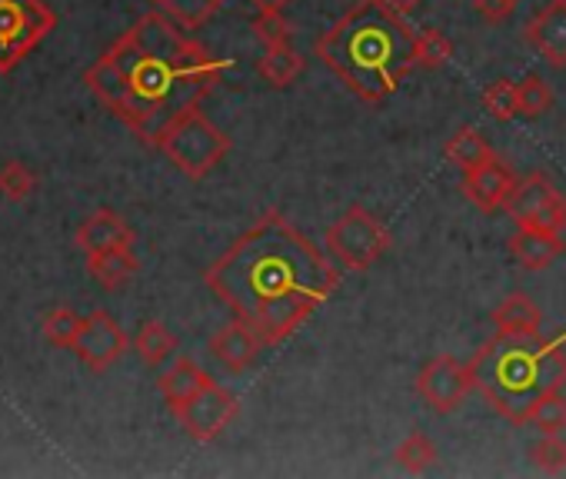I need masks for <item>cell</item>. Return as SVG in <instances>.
I'll return each instance as SVG.
<instances>
[{"label":"cell","mask_w":566,"mask_h":479,"mask_svg":"<svg viewBox=\"0 0 566 479\" xmlns=\"http://www.w3.org/2000/svg\"><path fill=\"white\" fill-rule=\"evenodd\" d=\"M227 67L230 61H217L164 11H150L87 67L84 84L144 143L157 147L177 117L200 107Z\"/></svg>","instance_id":"2"},{"label":"cell","mask_w":566,"mask_h":479,"mask_svg":"<svg viewBox=\"0 0 566 479\" xmlns=\"http://www.w3.org/2000/svg\"><path fill=\"white\" fill-rule=\"evenodd\" d=\"M130 347H134V343L127 340V333L120 330V323H117L111 313L94 310V313L84 320V327H81V337H77V343H74V353H77L94 373H104V370H111Z\"/></svg>","instance_id":"11"},{"label":"cell","mask_w":566,"mask_h":479,"mask_svg":"<svg viewBox=\"0 0 566 479\" xmlns=\"http://www.w3.org/2000/svg\"><path fill=\"white\" fill-rule=\"evenodd\" d=\"M450 61V41L440 31H417V67L440 71Z\"/></svg>","instance_id":"30"},{"label":"cell","mask_w":566,"mask_h":479,"mask_svg":"<svg viewBox=\"0 0 566 479\" xmlns=\"http://www.w3.org/2000/svg\"><path fill=\"white\" fill-rule=\"evenodd\" d=\"M256 74L270 87H291L304 74V57L294 44H276L266 47L263 57L256 61Z\"/></svg>","instance_id":"20"},{"label":"cell","mask_w":566,"mask_h":479,"mask_svg":"<svg viewBox=\"0 0 566 479\" xmlns=\"http://www.w3.org/2000/svg\"><path fill=\"white\" fill-rule=\"evenodd\" d=\"M503 213L516 226H543V230H566V196L556 190V183L546 173H526L516 180L510 200L503 203Z\"/></svg>","instance_id":"8"},{"label":"cell","mask_w":566,"mask_h":479,"mask_svg":"<svg viewBox=\"0 0 566 479\" xmlns=\"http://www.w3.org/2000/svg\"><path fill=\"white\" fill-rule=\"evenodd\" d=\"M237 409H240L237 396H233L227 386H220V383L213 380V383L203 386L190 403H184L174 416L180 419V426H184V433H187L190 439L210 443V439H217V436L233 423Z\"/></svg>","instance_id":"10"},{"label":"cell","mask_w":566,"mask_h":479,"mask_svg":"<svg viewBox=\"0 0 566 479\" xmlns=\"http://www.w3.org/2000/svg\"><path fill=\"white\" fill-rule=\"evenodd\" d=\"M490 320H493L496 333H503V337H539L543 313H539V307L526 294H510L490 313Z\"/></svg>","instance_id":"18"},{"label":"cell","mask_w":566,"mask_h":479,"mask_svg":"<svg viewBox=\"0 0 566 479\" xmlns=\"http://www.w3.org/2000/svg\"><path fill=\"white\" fill-rule=\"evenodd\" d=\"M207 290L266 347L294 337L340 287V270L280 213H263L203 274Z\"/></svg>","instance_id":"1"},{"label":"cell","mask_w":566,"mask_h":479,"mask_svg":"<svg viewBox=\"0 0 566 479\" xmlns=\"http://www.w3.org/2000/svg\"><path fill=\"white\" fill-rule=\"evenodd\" d=\"M77 247L84 254H101V251H114V247H130L134 244V230L127 226V220L114 210H94L74 233Z\"/></svg>","instance_id":"15"},{"label":"cell","mask_w":566,"mask_h":479,"mask_svg":"<svg viewBox=\"0 0 566 479\" xmlns=\"http://www.w3.org/2000/svg\"><path fill=\"white\" fill-rule=\"evenodd\" d=\"M530 426H536L543 436H556V433L563 436V433H566V396H563V390L546 393V396L533 406Z\"/></svg>","instance_id":"24"},{"label":"cell","mask_w":566,"mask_h":479,"mask_svg":"<svg viewBox=\"0 0 566 479\" xmlns=\"http://www.w3.org/2000/svg\"><path fill=\"white\" fill-rule=\"evenodd\" d=\"M263 347H266L263 337H260L253 327H247L243 320H237V317H233V323L220 327V330L210 337V353H213V360H220L230 373L250 370V366L256 363V356H260Z\"/></svg>","instance_id":"14"},{"label":"cell","mask_w":566,"mask_h":479,"mask_svg":"<svg viewBox=\"0 0 566 479\" xmlns=\"http://www.w3.org/2000/svg\"><path fill=\"white\" fill-rule=\"evenodd\" d=\"M34 187H38V173L28 163L8 160L4 167H0V196H4V200L21 203V200H28L34 193Z\"/></svg>","instance_id":"27"},{"label":"cell","mask_w":566,"mask_h":479,"mask_svg":"<svg viewBox=\"0 0 566 479\" xmlns=\"http://www.w3.org/2000/svg\"><path fill=\"white\" fill-rule=\"evenodd\" d=\"M470 390H473L470 363H460V360L450 356V353H437L433 360H427L423 370H420V376H417V393H420V400H423L433 413H440V416L453 413V409L467 400Z\"/></svg>","instance_id":"9"},{"label":"cell","mask_w":566,"mask_h":479,"mask_svg":"<svg viewBox=\"0 0 566 479\" xmlns=\"http://www.w3.org/2000/svg\"><path fill=\"white\" fill-rule=\"evenodd\" d=\"M134 350H137V356H140L147 366H160L164 360L174 356L177 337H174L160 320H147V323L137 330V337H134Z\"/></svg>","instance_id":"23"},{"label":"cell","mask_w":566,"mask_h":479,"mask_svg":"<svg viewBox=\"0 0 566 479\" xmlns=\"http://www.w3.org/2000/svg\"><path fill=\"white\" fill-rule=\"evenodd\" d=\"M324 244H327V254L337 260V267L364 274L390 251L394 236H390L387 223L377 213L354 203L344 216H337L327 226Z\"/></svg>","instance_id":"6"},{"label":"cell","mask_w":566,"mask_h":479,"mask_svg":"<svg viewBox=\"0 0 566 479\" xmlns=\"http://www.w3.org/2000/svg\"><path fill=\"white\" fill-rule=\"evenodd\" d=\"M387 4L397 11V14H403V18H410V14H417L420 11V4L423 0H387Z\"/></svg>","instance_id":"35"},{"label":"cell","mask_w":566,"mask_h":479,"mask_svg":"<svg viewBox=\"0 0 566 479\" xmlns=\"http://www.w3.org/2000/svg\"><path fill=\"white\" fill-rule=\"evenodd\" d=\"M443 157H447L450 167H457L460 173H467V170H473V167L493 160L496 153H493V147L486 143V137H483L476 127H460V130L447 140Z\"/></svg>","instance_id":"21"},{"label":"cell","mask_w":566,"mask_h":479,"mask_svg":"<svg viewBox=\"0 0 566 479\" xmlns=\"http://www.w3.org/2000/svg\"><path fill=\"white\" fill-rule=\"evenodd\" d=\"M526 44L556 71L566 67V0L549 4L526 24Z\"/></svg>","instance_id":"13"},{"label":"cell","mask_w":566,"mask_h":479,"mask_svg":"<svg viewBox=\"0 0 566 479\" xmlns=\"http://www.w3.org/2000/svg\"><path fill=\"white\" fill-rule=\"evenodd\" d=\"M253 34H256V41L263 47H276V44H291L294 28L287 24V18H283V14H256Z\"/></svg>","instance_id":"32"},{"label":"cell","mask_w":566,"mask_h":479,"mask_svg":"<svg viewBox=\"0 0 566 479\" xmlns=\"http://www.w3.org/2000/svg\"><path fill=\"white\" fill-rule=\"evenodd\" d=\"M510 254L523 270H546L563 254V233L543 226H516L510 236Z\"/></svg>","instance_id":"16"},{"label":"cell","mask_w":566,"mask_h":479,"mask_svg":"<svg viewBox=\"0 0 566 479\" xmlns=\"http://www.w3.org/2000/svg\"><path fill=\"white\" fill-rule=\"evenodd\" d=\"M530 459L543 472H563L566 469V439L559 433L556 436H543L539 443L530 446Z\"/></svg>","instance_id":"31"},{"label":"cell","mask_w":566,"mask_h":479,"mask_svg":"<svg viewBox=\"0 0 566 479\" xmlns=\"http://www.w3.org/2000/svg\"><path fill=\"white\" fill-rule=\"evenodd\" d=\"M397 466L407 469V472H427L433 462H437V446L430 436L423 433H410L400 446H397Z\"/></svg>","instance_id":"25"},{"label":"cell","mask_w":566,"mask_h":479,"mask_svg":"<svg viewBox=\"0 0 566 479\" xmlns=\"http://www.w3.org/2000/svg\"><path fill=\"white\" fill-rule=\"evenodd\" d=\"M157 150H164V157H167L184 177L203 180V177L227 157L230 137H227L217 124H210L200 110H187L184 117H177V120L164 130Z\"/></svg>","instance_id":"5"},{"label":"cell","mask_w":566,"mask_h":479,"mask_svg":"<svg viewBox=\"0 0 566 479\" xmlns=\"http://www.w3.org/2000/svg\"><path fill=\"white\" fill-rule=\"evenodd\" d=\"M54 28L44 0H0V74H11Z\"/></svg>","instance_id":"7"},{"label":"cell","mask_w":566,"mask_h":479,"mask_svg":"<svg viewBox=\"0 0 566 479\" xmlns=\"http://www.w3.org/2000/svg\"><path fill=\"white\" fill-rule=\"evenodd\" d=\"M513 187H516V177H513V170L500 157H493V160L467 170L463 173V183H460V190L467 193V200L476 203L483 213L503 210V203L510 200Z\"/></svg>","instance_id":"12"},{"label":"cell","mask_w":566,"mask_h":479,"mask_svg":"<svg viewBox=\"0 0 566 479\" xmlns=\"http://www.w3.org/2000/svg\"><path fill=\"white\" fill-rule=\"evenodd\" d=\"M314 54L354 97L384 104L417 67V31L387 0H357L314 41Z\"/></svg>","instance_id":"3"},{"label":"cell","mask_w":566,"mask_h":479,"mask_svg":"<svg viewBox=\"0 0 566 479\" xmlns=\"http://www.w3.org/2000/svg\"><path fill=\"white\" fill-rule=\"evenodd\" d=\"M87 270H91V277L104 290H120L124 284L134 280V274L140 270V264H137V257H134L130 247H114V251L87 254Z\"/></svg>","instance_id":"19"},{"label":"cell","mask_w":566,"mask_h":479,"mask_svg":"<svg viewBox=\"0 0 566 479\" xmlns=\"http://www.w3.org/2000/svg\"><path fill=\"white\" fill-rule=\"evenodd\" d=\"M81 327H84V320L74 310L57 307V310H51L44 317V340L54 343V347H71L74 350V343L81 337Z\"/></svg>","instance_id":"28"},{"label":"cell","mask_w":566,"mask_h":479,"mask_svg":"<svg viewBox=\"0 0 566 479\" xmlns=\"http://www.w3.org/2000/svg\"><path fill=\"white\" fill-rule=\"evenodd\" d=\"M150 4H157V11L177 21L184 31H200L227 0H150Z\"/></svg>","instance_id":"22"},{"label":"cell","mask_w":566,"mask_h":479,"mask_svg":"<svg viewBox=\"0 0 566 479\" xmlns=\"http://www.w3.org/2000/svg\"><path fill=\"white\" fill-rule=\"evenodd\" d=\"M473 390L513 426H530L533 406L566 386V333L503 337L496 333L470 360Z\"/></svg>","instance_id":"4"},{"label":"cell","mask_w":566,"mask_h":479,"mask_svg":"<svg viewBox=\"0 0 566 479\" xmlns=\"http://www.w3.org/2000/svg\"><path fill=\"white\" fill-rule=\"evenodd\" d=\"M250 4H253L260 14H283V11H287L291 0H250Z\"/></svg>","instance_id":"34"},{"label":"cell","mask_w":566,"mask_h":479,"mask_svg":"<svg viewBox=\"0 0 566 479\" xmlns=\"http://www.w3.org/2000/svg\"><path fill=\"white\" fill-rule=\"evenodd\" d=\"M483 107L493 120H513L520 117V104H516V84L510 81H493L486 91H483Z\"/></svg>","instance_id":"29"},{"label":"cell","mask_w":566,"mask_h":479,"mask_svg":"<svg viewBox=\"0 0 566 479\" xmlns=\"http://www.w3.org/2000/svg\"><path fill=\"white\" fill-rule=\"evenodd\" d=\"M516 0H476V14L490 24H500L513 14Z\"/></svg>","instance_id":"33"},{"label":"cell","mask_w":566,"mask_h":479,"mask_svg":"<svg viewBox=\"0 0 566 479\" xmlns=\"http://www.w3.org/2000/svg\"><path fill=\"white\" fill-rule=\"evenodd\" d=\"M516 104H520V117L536 120L553 107V91H549V84L543 77L530 74V77H523L516 84Z\"/></svg>","instance_id":"26"},{"label":"cell","mask_w":566,"mask_h":479,"mask_svg":"<svg viewBox=\"0 0 566 479\" xmlns=\"http://www.w3.org/2000/svg\"><path fill=\"white\" fill-rule=\"evenodd\" d=\"M210 383H213V376H210L203 366H197L193 360H187V356L174 360V363L160 373V380H157V386H160V393H164L170 413H177L184 403H190V400H193L203 386H210Z\"/></svg>","instance_id":"17"}]
</instances>
